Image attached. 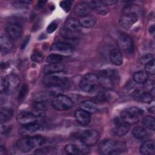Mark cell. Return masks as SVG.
I'll use <instances>...</instances> for the list:
<instances>
[{"label":"cell","instance_id":"37","mask_svg":"<svg viewBox=\"0 0 155 155\" xmlns=\"http://www.w3.org/2000/svg\"><path fill=\"white\" fill-rule=\"evenodd\" d=\"M71 1H62L60 2V6L65 12H68L71 8Z\"/></svg>","mask_w":155,"mask_h":155},{"label":"cell","instance_id":"14","mask_svg":"<svg viewBox=\"0 0 155 155\" xmlns=\"http://www.w3.org/2000/svg\"><path fill=\"white\" fill-rule=\"evenodd\" d=\"M6 35L12 41L19 39L22 33V28L18 24H12L5 28Z\"/></svg>","mask_w":155,"mask_h":155},{"label":"cell","instance_id":"27","mask_svg":"<svg viewBox=\"0 0 155 155\" xmlns=\"http://www.w3.org/2000/svg\"><path fill=\"white\" fill-rule=\"evenodd\" d=\"M64 69V65L61 63L48 64L45 65L43 69V73L45 74L51 73H55L63 71Z\"/></svg>","mask_w":155,"mask_h":155},{"label":"cell","instance_id":"36","mask_svg":"<svg viewBox=\"0 0 155 155\" xmlns=\"http://www.w3.org/2000/svg\"><path fill=\"white\" fill-rule=\"evenodd\" d=\"M33 107L38 111H44L47 108V105L45 101L37 100L34 102Z\"/></svg>","mask_w":155,"mask_h":155},{"label":"cell","instance_id":"2","mask_svg":"<svg viewBox=\"0 0 155 155\" xmlns=\"http://www.w3.org/2000/svg\"><path fill=\"white\" fill-rule=\"evenodd\" d=\"M45 142V138L41 136H27L17 141L16 148L21 152L27 153L38 146L44 144Z\"/></svg>","mask_w":155,"mask_h":155},{"label":"cell","instance_id":"34","mask_svg":"<svg viewBox=\"0 0 155 155\" xmlns=\"http://www.w3.org/2000/svg\"><path fill=\"white\" fill-rule=\"evenodd\" d=\"M43 58H44V56H43L42 53L37 50H34L31 56V60L33 61L38 62V63L41 62L43 60Z\"/></svg>","mask_w":155,"mask_h":155},{"label":"cell","instance_id":"41","mask_svg":"<svg viewBox=\"0 0 155 155\" xmlns=\"http://www.w3.org/2000/svg\"><path fill=\"white\" fill-rule=\"evenodd\" d=\"M58 27V25L57 24L54 23V22H52L51 23L47 28V31L48 33H53V31H54L56 30V29Z\"/></svg>","mask_w":155,"mask_h":155},{"label":"cell","instance_id":"13","mask_svg":"<svg viewBox=\"0 0 155 155\" xmlns=\"http://www.w3.org/2000/svg\"><path fill=\"white\" fill-rule=\"evenodd\" d=\"M138 16L136 13H124L119 19L120 25L125 29H129L137 21Z\"/></svg>","mask_w":155,"mask_h":155},{"label":"cell","instance_id":"44","mask_svg":"<svg viewBox=\"0 0 155 155\" xmlns=\"http://www.w3.org/2000/svg\"><path fill=\"white\" fill-rule=\"evenodd\" d=\"M10 131V128L9 127H7V126H4L2 125V124H1V134H5L7 132H8Z\"/></svg>","mask_w":155,"mask_h":155},{"label":"cell","instance_id":"22","mask_svg":"<svg viewBox=\"0 0 155 155\" xmlns=\"http://www.w3.org/2000/svg\"><path fill=\"white\" fill-rule=\"evenodd\" d=\"M134 97L136 100L144 103H150L153 101V96L148 91L138 90L134 93Z\"/></svg>","mask_w":155,"mask_h":155},{"label":"cell","instance_id":"20","mask_svg":"<svg viewBox=\"0 0 155 155\" xmlns=\"http://www.w3.org/2000/svg\"><path fill=\"white\" fill-rule=\"evenodd\" d=\"M1 52L2 54H5L10 52L13 48V44L7 35H1L0 39Z\"/></svg>","mask_w":155,"mask_h":155},{"label":"cell","instance_id":"15","mask_svg":"<svg viewBox=\"0 0 155 155\" xmlns=\"http://www.w3.org/2000/svg\"><path fill=\"white\" fill-rule=\"evenodd\" d=\"M65 151L69 154H87L89 153L88 146L83 144V145L70 143L66 145L64 148Z\"/></svg>","mask_w":155,"mask_h":155},{"label":"cell","instance_id":"33","mask_svg":"<svg viewBox=\"0 0 155 155\" xmlns=\"http://www.w3.org/2000/svg\"><path fill=\"white\" fill-rule=\"evenodd\" d=\"M110 96L108 93H105L104 91L100 92L95 97V101L100 103L107 102L110 100Z\"/></svg>","mask_w":155,"mask_h":155},{"label":"cell","instance_id":"21","mask_svg":"<svg viewBox=\"0 0 155 155\" xmlns=\"http://www.w3.org/2000/svg\"><path fill=\"white\" fill-rule=\"evenodd\" d=\"M129 129V125L124 123L121 119H117L116 120V127L113 129V133L117 136H123L128 132Z\"/></svg>","mask_w":155,"mask_h":155},{"label":"cell","instance_id":"5","mask_svg":"<svg viewBox=\"0 0 155 155\" xmlns=\"http://www.w3.org/2000/svg\"><path fill=\"white\" fill-rule=\"evenodd\" d=\"M143 111L136 107L127 108L123 110L120 113L122 120L130 125H134L139 121L140 117L142 115Z\"/></svg>","mask_w":155,"mask_h":155},{"label":"cell","instance_id":"42","mask_svg":"<svg viewBox=\"0 0 155 155\" xmlns=\"http://www.w3.org/2000/svg\"><path fill=\"white\" fill-rule=\"evenodd\" d=\"M145 87L148 90V91H150L151 90H152L153 88H154V81L153 80H147L145 82Z\"/></svg>","mask_w":155,"mask_h":155},{"label":"cell","instance_id":"24","mask_svg":"<svg viewBox=\"0 0 155 155\" xmlns=\"http://www.w3.org/2000/svg\"><path fill=\"white\" fill-rule=\"evenodd\" d=\"M81 109L88 112L89 113H94L97 111V106L95 102L91 100H85L80 104Z\"/></svg>","mask_w":155,"mask_h":155},{"label":"cell","instance_id":"17","mask_svg":"<svg viewBox=\"0 0 155 155\" xmlns=\"http://www.w3.org/2000/svg\"><path fill=\"white\" fill-rule=\"evenodd\" d=\"M41 129V126L39 124L33 122L22 125V127L19 130V133L20 135L24 136H31V134L39 131Z\"/></svg>","mask_w":155,"mask_h":155},{"label":"cell","instance_id":"38","mask_svg":"<svg viewBox=\"0 0 155 155\" xmlns=\"http://www.w3.org/2000/svg\"><path fill=\"white\" fill-rule=\"evenodd\" d=\"M153 59H154V55L152 54H146V55L143 56V57H142L140 58V61L141 64L145 65L146 64L151 61Z\"/></svg>","mask_w":155,"mask_h":155},{"label":"cell","instance_id":"11","mask_svg":"<svg viewBox=\"0 0 155 155\" xmlns=\"http://www.w3.org/2000/svg\"><path fill=\"white\" fill-rule=\"evenodd\" d=\"M116 42L118 47L125 52L131 53L134 51L133 40L131 36L127 34H120L117 37Z\"/></svg>","mask_w":155,"mask_h":155},{"label":"cell","instance_id":"46","mask_svg":"<svg viewBox=\"0 0 155 155\" xmlns=\"http://www.w3.org/2000/svg\"><path fill=\"white\" fill-rule=\"evenodd\" d=\"M28 40H29V38H28V37L27 38H25V39L24 40V41L23 42V43H22V47H21L22 48H24L25 47V45L27 44V43H28Z\"/></svg>","mask_w":155,"mask_h":155},{"label":"cell","instance_id":"23","mask_svg":"<svg viewBox=\"0 0 155 155\" xmlns=\"http://www.w3.org/2000/svg\"><path fill=\"white\" fill-rule=\"evenodd\" d=\"M154 142L153 140H148L143 142L139 148L140 153L143 155L154 154Z\"/></svg>","mask_w":155,"mask_h":155},{"label":"cell","instance_id":"6","mask_svg":"<svg viewBox=\"0 0 155 155\" xmlns=\"http://www.w3.org/2000/svg\"><path fill=\"white\" fill-rule=\"evenodd\" d=\"M67 81L66 74L63 71L47 74L43 79L44 84L48 87H61Z\"/></svg>","mask_w":155,"mask_h":155},{"label":"cell","instance_id":"18","mask_svg":"<svg viewBox=\"0 0 155 155\" xmlns=\"http://www.w3.org/2000/svg\"><path fill=\"white\" fill-rule=\"evenodd\" d=\"M93 10V8L85 1L77 4L74 8V13L81 17L90 15Z\"/></svg>","mask_w":155,"mask_h":155},{"label":"cell","instance_id":"3","mask_svg":"<svg viewBox=\"0 0 155 155\" xmlns=\"http://www.w3.org/2000/svg\"><path fill=\"white\" fill-rule=\"evenodd\" d=\"M81 27L78 20L71 18L65 22L64 25L61 30V34L66 39H77L81 35Z\"/></svg>","mask_w":155,"mask_h":155},{"label":"cell","instance_id":"25","mask_svg":"<svg viewBox=\"0 0 155 155\" xmlns=\"http://www.w3.org/2000/svg\"><path fill=\"white\" fill-rule=\"evenodd\" d=\"M110 60L114 65H121L123 62V56L122 53L117 49L112 50L110 53Z\"/></svg>","mask_w":155,"mask_h":155},{"label":"cell","instance_id":"39","mask_svg":"<svg viewBox=\"0 0 155 155\" xmlns=\"http://www.w3.org/2000/svg\"><path fill=\"white\" fill-rule=\"evenodd\" d=\"M28 90V88L27 85H24L22 87V88L21 89V91H20L19 93V100L22 101V100H23L25 97V96H26V95L27 94Z\"/></svg>","mask_w":155,"mask_h":155},{"label":"cell","instance_id":"16","mask_svg":"<svg viewBox=\"0 0 155 155\" xmlns=\"http://www.w3.org/2000/svg\"><path fill=\"white\" fill-rule=\"evenodd\" d=\"M36 120L37 116L33 113L28 111H21L17 116L18 122L22 125L36 122Z\"/></svg>","mask_w":155,"mask_h":155},{"label":"cell","instance_id":"32","mask_svg":"<svg viewBox=\"0 0 155 155\" xmlns=\"http://www.w3.org/2000/svg\"><path fill=\"white\" fill-rule=\"evenodd\" d=\"M63 59V57L62 55L56 53L50 54L46 58V62L48 63V64H59L62 62Z\"/></svg>","mask_w":155,"mask_h":155},{"label":"cell","instance_id":"26","mask_svg":"<svg viewBox=\"0 0 155 155\" xmlns=\"http://www.w3.org/2000/svg\"><path fill=\"white\" fill-rule=\"evenodd\" d=\"M79 22L81 27L85 28H90L94 25L96 22V18L92 15H87L83 17H81Z\"/></svg>","mask_w":155,"mask_h":155},{"label":"cell","instance_id":"12","mask_svg":"<svg viewBox=\"0 0 155 155\" xmlns=\"http://www.w3.org/2000/svg\"><path fill=\"white\" fill-rule=\"evenodd\" d=\"M50 50L54 53L59 54L60 55L62 54L64 55H69L73 52L74 47L69 43L59 42L52 45Z\"/></svg>","mask_w":155,"mask_h":155},{"label":"cell","instance_id":"19","mask_svg":"<svg viewBox=\"0 0 155 155\" xmlns=\"http://www.w3.org/2000/svg\"><path fill=\"white\" fill-rule=\"evenodd\" d=\"M74 117L76 121L82 125H87L90 122V113L81 108L75 111Z\"/></svg>","mask_w":155,"mask_h":155},{"label":"cell","instance_id":"43","mask_svg":"<svg viewBox=\"0 0 155 155\" xmlns=\"http://www.w3.org/2000/svg\"><path fill=\"white\" fill-rule=\"evenodd\" d=\"M102 3L104 4L105 5H114L117 2V1L116 0H103L101 1Z\"/></svg>","mask_w":155,"mask_h":155},{"label":"cell","instance_id":"45","mask_svg":"<svg viewBox=\"0 0 155 155\" xmlns=\"http://www.w3.org/2000/svg\"><path fill=\"white\" fill-rule=\"evenodd\" d=\"M6 150H5V147L2 145H1V148H0V154H1V155H4V154H5V151Z\"/></svg>","mask_w":155,"mask_h":155},{"label":"cell","instance_id":"35","mask_svg":"<svg viewBox=\"0 0 155 155\" xmlns=\"http://www.w3.org/2000/svg\"><path fill=\"white\" fill-rule=\"evenodd\" d=\"M145 72L148 75H154V59L148 62L145 65Z\"/></svg>","mask_w":155,"mask_h":155},{"label":"cell","instance_id":"29","mask_svg":"<svg viewBox=\"0 0 155 155\" xmlns=\"http://www.w3.org/2000/svg\"><path fill=\"white\" fill-rule=\"evenodd\" d=\"M13 116V111L10 109L2 108L0 112V120L1 124H5L11 119Z\"/></svg>","mask_w":155,"mask_h":155},{"label":"cell","instance_id":"10","mask_svg":"<svg viewBox=\"0 0 155 155\" xmlns=\"http://www.w3.org/2000/svg\"><path fill=\"white\" fill-rule=\"evenodd\" d=\"M98 77L99 85L105 89H111L114 87V80L116 79V73L113 71L104 70L101 71Z\"/></svg>","mask_w":155,"mask_h":155},{"label":"cell","instance_id":"7","mask_svg":"<svg viewBox=\"0 0 155 155\" xmlns=\"http://www.w3.org/2000/svg\"><path fill=\"white\" fill-rule=\"evenodd\" d=\"M76 137L82 143L89 147L93 146L97 143L100 135L96 130L89 129L77 133Z\"/></svg>","mask_w":155,"mask_h":155},{"label":"cell","instance_id":"28","mask_svg":"<svg viewBox=\"0 0 155 155\" xmlns=\"http://www.w3.org/2000/svg\"><path fill=\"white\" fill-rule=\"evenodd\" d=\"M133 78L137 84H144L148 79V74L145 71H138L134 73Z\"/></svg>","mask_w":155,"mask_h":155},{"label":"cell","instance_id":"1","mask_svg":"<svg viewBox=\"0 0 155 155\" xmlns=\"http://www.w3.org/2000/svg\"><path fill=\"white\" fill-rule=\"evenodd\" d=\"M126 145L123 142L112 139L103 140L99 145L98 151L101 154H119L126 151Z\"/></svg>","mask_w":155,"mask_h":155},{"label":"cell","instance_id":"30","mask_svg":"<svg viewBox=\"0 0 155 155\" xmlns=\"http://www.w3.org/2000/svg\"><path fill=\"white\" fill-rule=\"evenodd\" d=\"M142 123L143 125L151 131L155 130V119L153 116H147L142 119Z\"/></svg>","mask_w":155,"mask_h":155},{"label":"cell","instance_id":"40","mask_svg":"<svg viewBox=\"0 0 155 155\" xmlns=\"http://www.w3.org/2000/svg\"><path fill=\"white\" fill-rule=\"evenodd\" d=\"M49 150H50L49 147H43V148H40L39 149H37L34 153L35 154H47L49 153Z\"/></svg>","mask_w":155,"mask_h":155},{"label":"cell","instance_id":"47","mask_svg":"<svg viewBox=\"0 0 155 155\" xmlns=\"http://www.w3.org/2000/svg\"><path fill=\"white\" fill-rule=\"evenodd\" d=\"M149 30H150V33H151V34H153V33H154V25H151V26H150Z\"/></svg>","mask_w":155,"mask_h":155},{"label":"cell","instance_id":"8","mask_svg":"<svg viewBox=\"0 0 155 155\" xmlns=\"http://www.w3.org/2000/svg\"><path fill=\"white\" fill-rule=\"evenodd\" d=\"M99 85L98 77L94 73H88L81 79L79 87L82 90L91 93L96 90Z\"/></svg>","mask_w":155,"mask_h":155},{"label":"cell","instance_id":"4","mask_svg":"<svg viewBox=\"0 0 155 155\" xmlns=\"http://www.w3.org/2000/svg\"><path fill=\"white\" fill-rule=\"evenodd\" d=\"M20 84L19 76L15 74L11 73L1 80V91L7 94H12L16 91Z\"/></svg>","mask_w":155,"mask_h":155},{"label":"cell","instance_id":"31","mask_svg":"<svg viewBox=\"0 0 155 155\" xmlns=\"http://www.w3.org/2000/svg\"><path fill=\"white\" fill-rule=\"evenodd\" d=\"M132 133L133 136L136 139H142L147 134L146 130L143 127L139 126L134 127Z\"/></svg>","mask_w":155,"mask_h":155},{"label":"cell","instance_id":"9","mask_svg":"<svg viewBox=\"0 0 155 155\" xmlns=\"http://www.w3.org/2000/svg\"><path fill=\"white\" fill-rule=\"evenodd\" d=\"M51 104L52 107L57 110L66 111L73 107V102L68 96L64 94H58L53 98Z\"/></svg>","mask_w":155,"mask_h":155}]
</instances>
